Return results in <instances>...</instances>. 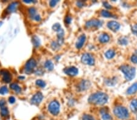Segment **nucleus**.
Instances as JSON below:
<instances>
[{
    "label": "nucleus",
    "mask_w": 137,
    "mask_h": 120,
    "mask_svg": "<svg viewBox=\"0 0 137 120\" xmlns=\"http://www.w3.org/2000/svg\"><path fill=\"white\" fill-rule=\"evenodd\" d=\"M109 101V96L105 93L98 92L92 94L88 98V102L94 105L103 106Z\"/></svg>",
    "instance_id": "obj_1"
},
{
    "label": "nucleus",
    "mask_w": 137,
    "mask_h": 120,
    "mask_svg": "<svg viewBox=\"0 0 137 120\" xmlns=\"http://www.w3.org/2000/svg\"><path fill=\"white\" fill-rule=\"evenodd\" d=\"M119 70L124 74L126 80L130 81L134 78L136 75V68L129 65H122L119 67Z\"/></svg>",
    "instance_id": "obj_2"
},
{
    "label": "nucleus",
    "mask_w": 137,
    "mask_h": 120,
    "mask_svg": "<svg viewBox=\"0 0 137 120\" xmlns=\"http://www.w3.org/2000/svg\"><path fill=\"white\" fill-rule=\"evenodd\" d=\"M113 113L118 118L120 119H127L130 117L128 109L122 106H116L113 109Z\"/></svg>",
    "instance_id": "obj_3"
},
{
    "label": "nucleus",
    "mask_w": 137,
    "mask_h": 120,
    "mask_svg": "<svg viewBox=\"0 0 137 120\" xmlns=\"http://www.w3.org/2000/svg\"><path fill=\"white\" fill-rule=\"evenodd\" d=\"M48 111L49 113L54 116H57L60 113V105L57 100H53L49 102L48 107Z\"/></svg>",
    "instance_id": "obj_4"
},
{
    "label": "nucleus",
    "mask_w": 137,
    "mask_h": 120,
    "mask_svg": "<svg viewBox=\"0 0 137 120\" xmlns=\"http://www.w3.org/2000/svg\"><path fill=\"white\" fill-rule=\"evenodd\" d=\"M37 67V61L34 58H31L26 62L24 66V72L27 74H31L34 72Z\"/></svg>",
    "instance_id": "obj_5"
},
{
    "label": "nucleus",
    "mask_w": 137,
    "mask_h": 120,
    "mask_svg": "<svg viewBox=\"0 0 137 120\" xmlns=\"http://www.w3.org/2000/svg\"><path fill=\"white\" fill-rule=\"evenodd\" d=\"M81 61L83 64L88 66H93L95 63L94 57L90 53H85L82 55V57H81Z\"/></svg>",
    "instance_id": "obj_6"
},
{
    "label": "nucleus",
    "mask_w": 137,
    "mask_h": 120,
    "mask_svg": "<svg viewBox=\"0 0 137 120\" xmlns=\"http://www.w3.org/2000/svg\"><path fill=\"white\" fill-rule=\"evenodd\" d=\"M103 24V21L97 19H93L86 22L85 27L87 28H100Z\"/></svg>",
    "instance_id": "obj_7"
},
{
    "label": "nucleus",
    "mask_w": 137,
    "mask_h": 120,
    "mask_svg": "<svg viewBox=\"0 0 137 120\" xmlns=\"http://www.w3.org/2000/svg\"><path fill=\"white\" fill-rule=\"evenodd\" d=\"M0 75L1 76L2 79L6 83H9L12 81V75L9 70L2 69L0 70Z\"/></svg>",
    "instance_id": "obj_8"
},
{
    "label": "nucleus",
    "mask_w": 137,
    "mask_h": 120,
    "mask_svg": "<svg viewBox=\"0 0 137 120\" xmlns=\"http://www.w3.org/2000/svg\"><path fill=\"white\" fill-rule=\"evenodd\" d=\"M90 85H91V83H90V81H88V80L83 79L78 84L76 87L78 91L83 92V91H85L89 89Z\"/></svg>",
    "instance_id": "obj_9"
},
{
    "label": "nucleus",
    "mask_w": 137,
    "mask_h": 120,
    "mask_svg": "<svg viewBox=\"0 0 137 120\" xmlns=\"http://www.w3.org/2000/svg\"><path fill=\"white\" fill-rule=\"evenodd\" d=\"M63 72L67 75L71 76V77H74L79 73L78 68L74 66H70L65 68L63 69Z\"/></svg>",
    "instance_id": "obj_10"
},
{
    "label": "nucleus",
    "mask_w": 137,
    "mask_h": 120,
    "mask_svg": "<svg viewBox=\"0 0 137 120\" xmlns=\"http://www.w3.org/2000/svg\"><path fill=\"white\" fill-rule=\"evenodd\" d=\"M43 99V95L40 92H37L35 94L33 95L32 97L31 100V102L32 104H35V105H38L41 103Z\"/></svg>",
    "instance_id": "obj_11"
},
{
    "label": "nucleus",
    "mask_w": 137,
    "mask_h": 120,
    "mask_svg": "<svg viewBox=\"0 0 137 120\" xmlns=\"http://www.w3.org/2000/svg\"><path fill=\"white\" fill-rule=\"evenodd\" d=\"M107 27L113 32H117L121 27L120 24L116 21H110L107 24Z\"/></svg>",
    "instance_id": "obj_12"
},
{
    "label": "nucleus",
    "mask_w": 137,
    "mask_h": 120,
    "mask_svg": "<svg viewBox=\"0 0 137 120\" xmlns=\"http://www.w3.org/2000/svg\"><path fill=\"white\" fill-rule=\"evenodd\" d=\"M86 41V36L85 34L80 35L77 40L76 43V47L78 49H80L84 46L85 43Z\"/></svg>",
    "instance_id": "obj_13"
},
{
    "label": "nucleus",
    "mask_w": 137,
    "mask_h": 120,
    "mask_svg": "<svg viewBox=\"0 0 137 120\" xmlns=\"http://www.w3.org/2000/svg\"><path fill=\"white\" fill-rule=\"evenodd\" d=\"M109 109L107 108L104 107L100 110V113L101 115V118L103 120H112V117L110 115L109 112Z\"/></svg>",
    "instance_id": "obj_14"
},
{
    "label": "nucleus",
    "mask_w": 137,
    "mask_h": 120,
    "mask_svg": "<svg viewBox=\"0 0 137 120\" xmlns=\"http://www.w3.org/2000/svg\"><path fill=\"white\" fill-rule=\"evenodd\" d=\"M18 5L19 4L18 2H13V3H11L8 5V7H7L6 9V12L9 13L15 12L17 10V9H18Z\"/></svg>",
    "instance_id": "obj_15"
},
{
    "label": "nucleus",
    "mask_w": 137,
    "mask_h": 120,
    "mask_svg": "<svg viewBox=\"0 0 137 120\" xmlns=\"http://www.w3.org/2000/svg\"><path fill=\"white\" fill-rule=\"evenodd\" d=\"M64 35L65 32L62 28L60 30L59 32H57V42L60 45H62L64 43Z\"/></svg>",
    "instance_id": "obj_16"
},
{
    "label": "nucleus",
    "mask_w": 137,
    "mask_h": 120,
    "mask_svg": "<svg viewBox=\"0 0 137 120\" xmlns=\"http://www.w3.org/2000/svg\"><path fill=\"white\" fill-rule=\"evenodd\" d=\"M110 36L108 35L107 33H102L99 35V38H98V39H99V41L100 43L104 44V43H107L110 41Z\"/></svg>",
    "instance_id": "obj_17"
},
{
    "label": "nucleus",
    "mask_w": 137,
    "mask_h": 120,
    "mask_svg": "<svg viewBox=\"0 0 137 120\" xmlns=\"http://www.w3.org/2000/svg\"><path fill=\"white\" fill-rule=\"evenodd\" d=\"M137 92V83H135L127 89L126 93L127 95H134Z\"/></svg>",
    "instance_id": "obj_18"
},
{
    "label": "nucleus",
    "mask_w": 137,
    "mask_h": 120,
    "mask_svg": "<svg viewBox=\"0 0 137 120\" xmlns=\"http://www.w3.org/2000/svg\"><path fill=\"white\" fill-rule=\"evenodd\" d=\"M10 87L12 90H13L15 93H17V94L22 92V88H21V87L18 84L15 83H11L10 84Z\"/></svg>",
    "instance_id": "obj_19"
},
{
    "label": "nucleus",
    "mask_w": 137,
    "mask_h": 120,
    "mask_svg": "<svg viewBox=\"0 0 137 120\" xmlns=\"http://www.w3.org/2000/svg\"><path fill=\"white\" fill-rule=\"evenodd\" d=\"M104 55H105L106 58L110 60V59L114 58L116 55V52L113 49H109V50L106 51Z\"/></svg>",
    "instance_id": "obj_20"
},
{
    "label": "nucleus",
    "mask_w": 137,
    "mask_h": 120,
    "mask_svg": "<svg viewBox=\"0 0 137 120\" xmlns=\"http://www.w3.org/2000/svg\"><path fill=\"white\" fill-rule=\"evenodd\" d=\"M100 13H101V15L102 16L105 17V18H116L115 16H114V15H113L112 13L110 12L107 10H102Z\"/></svg>",
    "instance_id": "obj_21"
},
{
    "label": "nucleus",
    "mask_w": 137,
    "mask_h": 120,
    "mask_svg": "<svg viewBox=\"0 0 137 120\" xmlns=\"http://www.w3.org/2000/svg\"><path fill=\"white\" fill-rule=\"evenodd\" d=\"M117 83L116 78H107L105 80V84L108 86H113Z\"/></svg>",
    "instance_id": "obj_22"
},
{
    "label": "nucleus",
    "mask_w": 137,
    "mask_h": 120,
    "mask_svg": "<svg viewBox=\"0 0 137 120\" xmlns=\"http://www.w3.org/2000/svg\"><path fill=\"white\" fill-rule=\"evenodd\" d=\"M44 66H45V67L48 70H49V71H52V70L54 69V66L53 62H52V61L49 60L46 61L45 64H44Z\"/></svg>",
    "instance_id": "obj_23"
},
{
    "label": "nucleus",
    "mask_w": 137,
    "mask_h": 120,
    "mask_svg": "<svg viewBox=\"0 0 137 120\" xmlns=\"http://www.w3.org/2000/svg\"><path fill=\"white\" fill-rule=\"evenodd\" d=\"M28 13L31 19H33L35 16H36L38 14L37 11V9L35 8L34 7H31L30 8L28 9Z\"/></svg>",
    "instance_id": "obj_24"
},
{
    "label": "nucleus",
    "mask_w": 137,
    "mask_h": 120,
    "mask_svg": "<svg viewBox=\"0 0 137 120\" xmlns=\"http://www.w3.org/2000/svg\"><path fill=\"white\" fill-rule=\"evenodd\" d=\"M32 43L35 47H39L40 44H41V41H40V38L37 37V36H36V35H34V36H33V37H32Z\"/></svg>",
    "instance_id": "obj_25"
},
{
    "label": "nucleus",
    "mask_w": 137,
    "mask_h": 120,
    "mask_svg": "<svg viewBox=\"0 0 137 120\" xmlns=\"http://www.w3.org/2000/svg\"><path fill=\"white\" fill-rule=\"evenodd\" d=\"M0 114H1V117H8L9 114L8 108H7L6 106L0 108Z\"/></svg>",
    "instance_id": "obj_26"
},
{
    "label": "nucleus",
    "mask_w": 137,
    "mask_h": 120,
    "mask_svg": "<svg viewBox=\"0 0 137 120\" xmlns=\"http://www.w3.org/2000/svg\"><path fill=\"white\" fill-rule=\"evenodd\" d=\"M118 43L121 45H126L129 43L128 38L126 37H121L118 40Z\"/></svg>",
    "instance_id": "obj_27"
},
{
    "label": "nucleus",
    "mask_w": 137,
    "mask_h": 120,
    "mask_svg": "<svg viewBox=\"0 0 137 120\" xmlns=\"http://www.w3.org/2000/svg\"><path fill=\"white\" fill-rule=\"evenodd\" d=\"M130 108L132 112L137 115V100H133L131 101Z\"/></svg>",
    "instance_id": "obj_28"
},
{
    "label": "nucleus",
    "mask_w": 137,
    "mask_h": 120,
    "mask_svg": "<svg viewBox=\"0 0 137 120\" xmlns=\"http://www.w3.org/2000/svg\"><path fill=\"white\" fill-rule=\"evenodd\" d=\"M61 45L59 44V43L57 41H53L51 44V47L53 50H58L60 49Z\"/></svg>",
    "instance_id": "obj_29"
},
{
    "label": "nucleus",
    "mask_w": 137,
    "mask_h": 120,
    "mask_svg": "<svg viewBox=\"0 0 137 120\" xmlns=\"http://www.w3.org/2000/svg\"><path fill=\"white\" fill-rule=\"evenodd\" d=\"M36 85L41 88H44L46 86V83L42 79H37L35 81Z\"/></svg>",
    "instance_id": "obj_30"
},
{
    "label": "nucleus",
    "mask_w": 137,
    "mask_h": 120,
    "mask_svg": "<svg viewBox=\"0 0 137 120\" xmlns=\"http://www.w3.org/2000/svg\"><path fill=\"white\" fill-rule=\"evenodd\" d=\"M9 92V89L7 86L4 85L0 87V94L1 95H6Z\"/></svg>",
    "instance_id": "obj_31"
},
{
    "label": "nucleus",
    "mask_w": 137,
    "mask_h": 120,
    "mask_svg": "<svg viewBox=\"0 0 137 120\" xmlns=\"http://www.w3.org/2000/svg\"><path fill=\"white\" fill-rule=\"evenodd\" d=\"M82 120H95V119L90 114H84L82 117Z\"/></svg>",
    "instance_id": "obj_32"
},
{
    "label": "nucleus",
    "mask_w": 137,
    "mask_h": 120,
    "mask_svg": "<svg viewBox=\"0 0 137 120\" xmlns=\"http://www.w3.org/2000/svg\"><path fill=\"white\" fill-rule=\"evenodd\" d=\"M130 60L134 64H137V50L131 56Z\"/></svg>",
    "instance_id": "obj_33"
},
{
    "label": "nucleus",
    "mask_w": 137,
    "mask_h": 120,
    "mask_svg": "<svg viewBox=\"0 0 137 120\" xmlns=\"http://www.w3.org/2000/svg\"><path fill=\"white\" fill-rule=\"evenodd\" d=\"M53 29L55 32H59L60 30L62 29L61 25L59 23H55L53 26Z\"/></svg>",
    "instance_id": "obj_34"
},
{
    "label": "nucleus",
    "mask_w": 137,
    "mask_h": 120,
    "mask_svg": "<svg viewBox=\"0 0 137 120\" xmlns=\"http://www.w3.org/2000/svg\"><path fill=\"white\" fill-rule=\"evenodd\" d=\"M65 22L67 25H69V24H71V21H72V17H71L70 15H67V16H65Z\"/></svg>",
    "instance_id": "obj_35"
},
{
    "label": "nucleus",
    "mask_w": 137,
    "mask_h": 120,
    "mask_svg": "<svg viewBox=\"0 0 137 120\" xmlns=\"http://www.w3.org/2000/svg\"><path fill=\"white\" fill-rule=\"evenodd\" d=\"M59 1H58V0H52V1H49V5H50V7H55V5H56V4H57L59 3Z\"/></svg>",
    "instance_id": "obj_36"
},
{
    "label": "nucleus",
    "mask_w": 137,
    "mask_h": 120,
    "mask_svg": "<svg viewBox=\"0 0 137 120\" xmlns=\"http://www.w3.org/2000/svg\"><path fill=\"white\" fill-rule=\"evenodd\" d=\"M132 32L135 35L137 36V24L132 26Z\"/></svg>",
    "instance_id": "obj_37"
},
{
    "label": "nucleus",
    "mask_w": 137,
    "mask_h": 120,
    "mask_svg": "<svg viewBox=\"0 0 137 120\" xmlns=\"http://www.w3.org/2000/svg\"><path fill=\"white\" fill-rule=\"evenodd\" d=\"M85 4V1H78L76 2V5L78 6V7H80V8H81V7H84Z\"/></svg>",
    "instance_id": "obj_38"
},
{
    "label": "nucleus",
    "mask_w": 137,
    "mask_h": 120,
    "mask_svg": "<svg viewBox=\"0 0 137 120\" xmlns=\"http://www.w3.org/2000/svg\"><path fill=\"white\" fill-rule=\"evenodd\" d=\"M103 5L105 7L106 9H107V10H110V9H111V8H112V6L109 3H108L107 2H103Z\"/></svg>",
    "instance_id": "obj_39"
},
{
    "label": "nucleus",
    "mask_w": 137,
    "mask_h": 120,
    "mask_svg": "<svg viewBox=\"0 0 137 120\" xmlns=\"http://www.w3.org/2000/svg\"><path fill=\"white\" fill-rule=\"evenodd\" d=\"M15 101H16V99L14 96H11L9 98V102L10 104H14Z\"/></svg>",
    "instance_id": "obj_40"
},
{
    "label": "nucleus",
    "mask_w": 137,
    "mask_h": 120,
    "mask_svg": "<svg viewBox=\"0 0 137 120\" xmlns=\"http://www.w3.org/2000/svg\"><path fill=\"white\" fill-rule=\"evenodd\" d=\"M6 101L4 99H1L0 100V108L6 106Z\"/></svg>",
    "instance_id": "obj_41"
},
{
    "label": "nucleus",
    "mask_w": 137,
    "mask_h": 120,
    "mask_svg": "<svg viewBox=\"0 0 137 120\" xmlns=\"http://www.w3.org/2000/svg\"><path fill=\"white\" fill-rule=\"evenodd\" d=\"M35 73L37 75H43V71L41 69V68H38V69H37V70L35 71Z\"/></svg>",
    "instance_id": "obj_42"
},
{
    "label": "nucleus",
    "mask_w": 137,
    "mask_h": 120,
    "mask_svg": "<svg viewBox=\"0 0 137 120\" xmlns=\"http://www.w3.org/2000/svg\"><path fill=\"white\" fill-rule=\"evenodd\" d=\"M23 2L26 4H31L35 3V1H33V0H24V1H23Z\"/></svg>",
    "instance_id": "obj_43"
},
{
    "label": "nucleus",
    "mask_w": 137,
    "mask_h": 120,
    "mask_svg": "<svg viewBox=\"0 0 137 120\" xmlns=\"http://www.w3.org/2000/svg\"><path fill=\"white\" fill-rule=\"evenodd\" d=\"M24 78H25V77H24V76H20V77H18V79H20V80L24 79Z\"/></svg>",
    "instance_id": "obj_44"
},
{
    "label": "nucleus",
    "mask_w": 137,
    "mask_h": 120,
    "mask_svg": "<svg viewBox=\"0 0 137 120\" xmlns=\"http://www.w3.org/2000/svg\"><path fill=\"white\" fill-rule=\"evenodd\" d=\"M3 24V22L0 21V26H1V24Z\"/></svg>",
    "instance_id": "obj_45"
}]
</instances>
